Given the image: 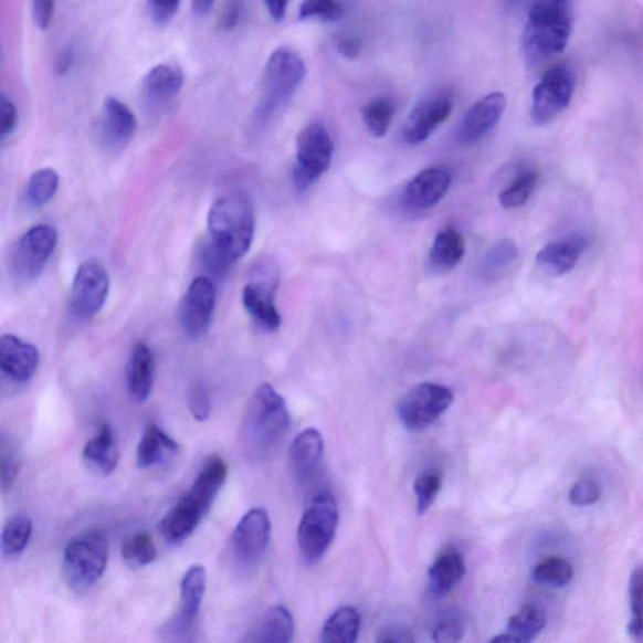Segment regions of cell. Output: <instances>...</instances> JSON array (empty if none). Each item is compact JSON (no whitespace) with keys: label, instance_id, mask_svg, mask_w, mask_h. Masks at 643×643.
Returning <instances> with one entry per match:
<instances>
[{"label":"cell","instance_id":"52a82bcc","mask_svg":"<svg viewBox=\"0 0 643 643\" xmlns=\"http://www.w3.org/2000/svg\"><path fill=\"white\" fill-rule=\"evenodd\" d=\"M339 521L335 495L320 492L308 505L298 527L299 554L305 563L315 565L326 556L336 537Z\"/></svg>","mask_w":643,"mask_h":643},{"label":"cell","instance_id":"f1b7e54d","mask_svg":"<svg viewBox=\"0 0 643 643\" xmlns=\"http://www.w3.org/2000/svg\"><path fill=\"white\" fill-rule=\"evenodd\" d=\"M294 620L284 605H273L263 615L253 636V643H292Z\"/></svg>","mask_w":643,"mask_h":643},{"label":"cell","instance_id":"836d02e7","mask_svg":"<svg viewBox=\"0 0 643 643\" xmlns=\"http://www.w3.org/2000/svg\"><path fill=\"white\" fill-rule=\"evenodd\" d=\"M518 259V245L512 239H503L485 253L481 263L482 277L486 281L500 278Z\"/></svg>","mask_w":643,"mask_h":643},{"label":"cell","instance_id":"7402d4cb","mask_svg":"<svg viewBox=\"0 0 643 643\" xmlns=\"http://www.w3.org/2000/svg\"><path fill=\"white\" fill-rule=\"evenodd\" d=\"M137 119L122 101L108 97L101 117V137L112 149H119L131 139L136 131Z\"/></svg>","mask_w":643,"mask_h":643},{"label":"cell","instance_id":"603a6c76","mask_svg":"<svg viewBox=\"0 0 643 643\" xmlns=\"http://www.w3.org/2000/svg\"><path fill=\"white\" fill-rule=\"evenodd\" d=\"M155 362L149 346L137 342L128 358L126 369L127 389L137 402L149 400L154 388Z\"/></svg>","mask_w":643,"mask_h":643},{"label":"cell","instance_id":"f6af8a7d","mask_svg":"<svg viewBox=\"0 0 643 643\" xmlns=\"http://www.w3.org/2000/svg\"><path fill=\"white\" fill-rule=\"evenodd\" d=\"M601 497V485L593 479H588V477L575 483L569 491V502L576 507H590V505L600 502Z\"/></svg>","mask_w":643,"mask_h":643},{"label":"cell","instance_id":"277c9868","mask_svg":"<svg viewBox=\"0 0 643 643\" xmlns=\"http://www.w3.org/2000/svg\"><path fill=\"white\" fill-rule=\"evenodd\" d=\"M306 77V64L301 54L287 45L275 50L266 62L262 95L254 118L259 125H268L278 117Z\"/></svg>","mask_w":643,"mask_h":643},{"label":"cell","instance_id":"7c38bea8","mask_svg":"<svg viewBox=\"0 0 643 643\" xmlns=\"http://www.w3.org/2000/svg\"><path fill=\"white\" fill-rule=\"evenodd\" d=\"M109 292L108 273L98 261L82 263L73 278L70 309L80 318H92L105 306Z\"/></svg>","mask_w":643,"mask_h":643},{"label":"cell","instance_id":"ab89813d","mask_svg":"<svg viewBox=\"0 0 643 643\" xmlns=\"http://www.w3.org/2000/svg\"><path fill=\"white\" fill-rule=\"evenodd\" d=\"M630 604L632 619L629 635L633 643H643V566L635 569L631 576Z\"/></svg>","mask_w":643,"mask_h":643},{"label":"cell","instance_id":"7bdbcfd3","mask_svg":"<svg viewBox=\"0 0 643 643\" xmlns=\"http://www.w3.org/2000/svg\"><path fill=\"white\" fill-rule=\"evenodd\" d=\"M344 13L342 4L333 2V0H307L299 7V20L337 22L341 20Z\"/></svg>","mask_w":643,"mask_h":643},{"label":"cell","instance_id":"d6986e66","mask_svg":"<svg viewBox=\"0 0 643 643\" xmlns=\"http://www.w3.org/2000/svg\"><path fill=\"white\" fill-rule=\"evenodd\" d=\"M588 244L590 241L582 234H571L549 243L537 254L538 268L550 277H562L576 268Z\"/></svg>","mask_w":643,"mask_h":643},{"label":"cell","instance_id":"d4e9b609","mask_svg":"<svg viewBox=\"0 0 643 643\" xmlns=\"http://www.w3.org/2000/svg\"><path fill=\"white\" fill-rule=\"evenodd\" d=\"M84 461L95 473L112 475L119 462V452L114 429L108 424L98 428L84 449Z\"/></svg>","mask_w":643,"mask_h":643},{"label":"cell","instance_id":"8992f818","mask_svg":"<svg viewBox=\"0 0 643 643\" xmlns=\"http://www.w3.org/2000/svg\"><path fill=\"white\" fill-rule=\"evenodd\" d=\"M107 563L108 540L105 533L97 529L81 533L64 549V580L73 591H86L103 578Z\"/></svg>","mask_w":643,"mask_h":643},{"label":"cell","instance_id":"bcb514c9","mask_svg":"<svg viewBox=\"0 0 643 643\" xmlns=\"http://www.w3.org/2000/svg\"><path fill=\"white\" fill-rule=\"evenodd\" d=\"M188 405L191 415L198 421H207L211 413V401L208 388L203 381L191 384L188 394Z\"/></svg>","mask_w":643,"mask_h":643},{"label":"cell","instance_id":"ffe728a7","mask_svg":"<svg viewBox=\"0 0 643 643\" xmlns=\"http://www.w3.org/2000/svg\"><path fill=\"white\" fill-rule=\"evenodd\" d=\"M324 438L316 429H306L294 439L289 452L293 475L299 483H306L314 477L324 461Z\"/></svg>","mask_w":643,"mask_h":643},{"label":"cell","instance_id":"8fae6325","mask_svg":"<svg viewBox=\"0 0 643 643\" xmlns=\"http://www.w3.org/2000/svg\"><path fill=\"white\" fill-rule=\"evenodd\" d=\"M59 243L56 229L36 225L30 229L13 247L11 265L18 280L39 278Z\"/></svg>","mask_w":643,"mask_h":643},{"label":"cell","instance_id":"681fc988","mask_svg":"<svg viewBox=\"0 0 643 643\" xmlns=\"http://www.w3.org/2000/svg\"><path fill=\"white\" fill-rule=\"evenodd\" d=\"M18 124V109L12 99L0 96V135L2 139L14 131Z\"/></svg>","mask_w":643,"mask_h":643},{"label":"cell","instance_id":"f546056e","mask_svg":"<svg viewBox=\"0 0 643 643\" xmlns=\"http://www.w3.org/2000/svg\"><path fill=\"white\" fill-rule=\"evenodd\" d=\"M360 630V613L351 605H344L329 615L322 630L320 643H357Z\"/></svg>","mask_w":643,"mask_h":643},{"label":"cell","instance_id":"680465c9","mask_svg":"<svg viewBox=\"0 0 643 643\" xmlns=\"http://www.w3.org/2000/svg\"><path fill=\"white\" fill-rule=\"evenodd\" d=\"M489 643H520L516 637L504 633V635L495 636Z\"/></svg>","mask_w":643,"mask_h":643},{"label":"cell","instance_id":"6da1fadb","mask_svg":"<svg viewBox=\"0 0 643 643\" xmlns=\"http://www.w3.org/2000/svg\"><path fill=\"white\" fill-rule=\"evenodd\" d=\"M291 428L286 400L270 383L254 391L243 413L241 445L252 462H264L277 452Z\"/></svg>","mask_w":643,"mask_h":643},{"label":"cell","instance_id":"4dcf8cb0","mask_svg":"<svg viewBox=\"0 0 643 643\" xmlns=\"http://www.w3.org/2000/svg\"><path fill=\"white\" fill-rule=\"evenodd\" d=\"M207 591V571L203 566L196 565L183 575L180 584L181 619L186 622L194 620L203 603Z\"/></svg>","mask_w":643,"mask_h":643},{"label":"cell","instance_id":"e575fe53","mask_svg":"<svg viewBox=\"0 0 643 643\" xmlns=\"http://www.w3.org/2000/svg\"><path fill=\"white\" fill-rule=\"evenodd\" d=\"M397 114L392 101L384 97L371 99L361 108L362 122L376 139H382L388 135L392 119Z\"/></svg>","mask_w":643,"mask_h":643},{"label":"cell","instance_id":"5bb4252c","mask_svg":"<svg viewBox=\"0 0 643 643\" xmlns=\"http://www.w3.org/2000/svg\"><path fill=\"white\" fill-rule=\"evenodd\" d=\"M272 536V525L268 512L254 508L239 520L234 529L232 545L233 554L239 563L251 568L264 558Z\"/></svg>","mask_w":643,"mask_h":643},{"label":"cell","instance_id":"c3c4849f","mask_svg":"<svg viewBox=\"0 0 643 643\" xmlns=\"http://www.w3.org/2000/svg\"><path fill=\"white\" fill-rule=\"evenodd\" d=\"M375 643H417L413 633L399 623L388 624L379 631Z\"/></svg>","mask_w":643,"mask_h":643},{"label":"cell","instance_id":"f907efd6","mask_svg":"<svg viewBox=\"0 0 643 643\" xmlns=\"http://www.w3.org/2000/svg\"><path fill=\"white\" fill-rule=\"evenodd\" d=\"M147 8H149L152 22L158 25H165L177 14L179 2H176V0H170V2H149Z\"/></svg>","mask_w":643,"mask_h":643},{"label":"cell","instance_id":"3957f363","mask_svg":"<svg viewBox=\"0 0 643 643\" xmlns=\"http://www.w3.org/2000/svg\"><path fill=\"white\" fill-rule=\"evenodd\" d=\"M209 241L229 261L236 263L251 250L255 218L251 199L231 192L218 199L208 215Z\"/></svg>","mask_w":643,"mask_h":643},{"label":"cell","instance_id":"2e32d148","mask_svg":"<svg viewBox=\"0 0 643 643\" xmlns=\"http://www.w3.org/2000/svg\"><path fill=\"white\" fill-rule=\"evenodd\" d=\"M505 108H507V98L500 92H493L476 101L463 118L458 139L464 144L482 140L499 124Z\"/></svg>","mask_w":643,"mask_h":643},{"label":"cell","instance_id":"db71d44e","mask_svg":"<svg viewBox=\"0 0 643 643\" xmlns=\"http://www.w3.org/2000/svg\"><path fill=\"white\" fill-rule=\"evenodd\" d=\"M337 51L344 59L355 61L360 57L362 42L357 36H345V39L338 42Z\"/></svg>","mask_w":643,"mask_h":643},{"label":"cell","instance_id":"4316f807","mask_svg":"<svg viewBox=\"0 0 643 643\" xmlns=\"http://www.w3.org/2000/svg\"><path fill=\"white\" fill-rule=\"evenodd\" d=\"M183 84V73L172 64H159L144 78V95L154 105L168 103L179 94Z\"/></svg>","mask_w":643,"mask_h":643},{"label":"cell","instance_id":"b9f144b4","mask_svg":"<svg viewBox=\"0 0 643 643\" xmlns=\"http://www.w3.org/2000/svg\"><path fill=\"white\" fill-rule=\"evenodd\" d=\"M441 486H443V477L438 472H424L417 477L413 492H415L417 509L420 516L433 507Z\"/></svg>","mask_w":643,"mask_h":643},{"label":"cell","instance_id":"f35d334b","mask_svg":"<svg viewBox=\"0 0 643 643\" xmlns=\"http://www.w3.org/2000/svg\"><path fill=\"white\" fill-rule=\"evenodd\" d=\"M59 176L53 169H41L35 171L27 186V200L33 207H42L56 194L59 188Z\"/></svg>","mask_w":643,"mask_h":643},{"label":"cell","instance_id":"60d3db41","mask_svg":"<svg viewBox=\"0 0 643 643\" xmlns=\"http://www.w3.org/2000/svg\"><path fill=\"white\" fill-rule=\"evenodd\" d=\"M466 622L462 613L450 610L440 615L431 637L434 643H461L465 636Z\"/></svg>","mask_w":643,"mask_h":643},{"label":"cell","instance_id":"74e56055","mask_svg":"<svg viewBox=\"0 0 643 643\" xmlns=\"http://www.w3.org/2000/svg\"><path fill=\"white\" fill-rule=\"evenodd\" d=\"M575 569L565 558H549L531 571V580L539 584L565 587L572 581Z\"/></svg>","mask_w":643,"mask_h":643},{"label":"cell","instance_id":"44dd1931","mask_svg":"<svg viewBox=\"0 0 643 643\" xmlns=\"http://www.w3.org/2000/svg\"><path fill=\"white\" fill-rule=\"evenodd\" d=\"M277 284L252 281L243 289V305L255 324L268 333L277 330L282 325V317L275 306L274 294Z\"/></svg>","mask_w":643,"mask_h":643},{"label":"cell","instance_id":"1f68e13d","mask_svg":"<svg viewBox=\"0 0 643 643\" xmlns=\"http://www.w3.org/2000/svg\"><path fill=\"white\" fill-rule=\"evenodd\" d=\"M547 624V614L537 604H526L510 618L508 633L520 643L535 641Z\"/></svg>","mask_w":643,"mask_h":643},{"label":"cell","instance_id":"ac0fdd59","mask_svg":"<svg viewBox=\"0 0 643 643\" xmlns=\"http://www.w3.org/2000/svg\"><path fill=\"white\" fill-rule=\"evenodd\" d=\"M40 352L30 342L15 335L0 338V370L18 383L29 382L39 369Z\"/></svg>","mask_w":643,"mask_h":643},{"label":"cell","instance_id":"5b68a950","mask_svg":"<svg viewBox=\"0 0 643 643\" xmlns=\"http://www.w3.org/2000/svg\"><path fill=\"white\" fill-rule=\"evenodd\" d=\"M573 29L572 7L563 0H545L531 6L525 31V49L533 60L562 53Z\"/></svg>","mask_w":643,"mask_h":643},{"label":"cell","instance_id":"8d00e7d4","mask_svg":"<svg viewBox=\"0 0 643 643\" xmlns=\"http://www.w3.org/2000/svg\"><path fill=\"white\" fill-rule=\"evenodd\" d=\"M156 556L158 550L147 533H136L124 541L123 558L128 567L144 568L151 565Z\"/></svg>","mask_w":643,"mask_h":643},{"label":"cell","instance_id":"83f0119b","mask_svg":"<svg viewBox=\"0 0 643 643\" xmlns=\"http://www.w3.org/2000/svg\"><path fill=\"white\" fill-rule=\"evenodd\" d=\"M465 255V241L453 228H446L438 233L429 254L430 270L435 273L453 271Z\"/></svg>","mask_w":643,"mask_h":643},{"label":"cell","instance_id":"cb8c5ba5","mask_svg":"<svg viewBox=\"0 0 643 643\" xmlns=\"http://www.w3.org/2000/svg\"><path fill=\"white\" fill-rule=\"evenodd\" d=\"M466 573L464 557L455 549L441 552L429 569V590L435 597H444L462 582Z\"/></svg>","mask_w":643,"mask_h":643},{"label":"cell","instance_id":"e0dca14e","mask_svg":"<svg viewBox=\"0 0 643 643\" xmlns=\"http://www.w3.org/2000/svg\"><path fill=\"white\" fill-rule=\"evenodd\" d=\"M452 173L443 168L422 170L403 190V203L412 210L424 211L436 207L452 186Z\"/></svg>","mask_w":643,"mask_h":643},{"label":"cell","instance_id":"ee69618b","mask_svg":"<svg viewBox=\"0 0 643 643\" xmlns=\"http://www.w3.org/2000/svg\"><path fill=\"white\" fill-rule=\"evenodd\" d=\"M199 260L207 272L215 278H224L235 264L220 253L213 243L208 241L200 247Z\"/></svg>","mask_w":643,"mask_h":643},{"label":"cell","instance_id":"9a60e30c","mask_svg":"<svg viewBox=\"0 0 643 643\" xmlns=\"http://www.w3.org/2000/svg\"><path fill=\"white\" fill-rule=\"evenodd\" d=\"M453 97L447 92H434L419 101L408 117L403 139L409 145L425 143L453 113Z\"/></svg>","mask_w":643,"mask_h":643},{"label":"cell","instance_id":"f5cc1de1","mask_svg":"<svg viewBox=\"0 0 643 643\" xmlns=\"http://www.w3.org/2000/svg\"><path fill=\"white\" fill-rule=\"evenodd\" d=\"M54 3L50 0H35L33 3V20L39 29L44 31L51 23Z\"/></svg>","mask_w":643,"mask_h":643},{"label":"cell","instance_id":"816d5d0a","mask_svg":"<svg viewBox=\"0 0 643 643\" xmlns=\"http://www.w3.org/2000/svg\"><path fill=\"white\" fill-rule=\"evenodd\" d=\"M241 20V4L238 2H229L220 13L218 21V29L223 32H229L235 29Z\"/></svg>","mask_w":643,"mask_h":643},{"label":"cell","instance_id":"484cf974","mask_svg":"<svg viewBox=\"0 0 643 643\" xmlns=\"http://www.w3.org/2000/svg\"><path fill=\"white\" fill-rule=\"evenodd\" d=\"M179 452V444L165 431L156 425L146 426L139 447H137V465L154 467L168 463Z\"/></svg>","mask_w":643,"mask_h":643},{"label":"cell","instance_id":"d6a6232c","mask_svg":"<svg viewBox=\"0 0 643 643\" xmlns=\"http://www.w3.org/2000/svg\"><path fill=\"white\" fill-rule=\"evenodd\" d=\"M33 535V521L25 514H17L6 523L2 533V554L6 559L21 557Z\"/></svg>","mask_w":643,"mask_h":643},{"label":"cell","instance_id":"11a10c76","mask_svg":"<svg viewBox=\"0 0 643 643\" xmlns=\"http://www.w3.org/2000/svg\"><path fill=\"white\" fill-rule=\"evenodd\" d=\"M268 12L274 21L282 22L287 14V2H265Z\"/></svg>","mask_w":643,"mask_h":643},{"label":"cell","instance_id":"6f0895ef","mask_svg":"<svg viewBox=\"0 0 643 643\" xmlns=\"http://www.w3.org/2000/svg\"><path fill=\"white\" fill-rule=\"evenodd\" d=\"M192 13L197 17H204L213 11L214 2H210V0H197V2L192 3Z\"/></svg>","mask_w":643,"mask_h":643},{"label":"cell","instance_id":"ba28073f","mask_svg":"<svg viewBox=\"0 0 643 643\" xmlns=\"http://www.w3.org/2000/svg\"><path fill=\"white\" fill-rule=\"evenodd\" d=\"M335 145L327 128L310 124L297 137L296 167L293 169L294 187L305 192L326 173L333 164Z\"/></svg>","mask_w":643,"mask_h":643},{"label":"cell","instance_id":"30bf717a","mask_svg":"<svg viewBox=\"0 0 643 643\" xmlns=\"http://www.w3.org/2000/svg\"><path fill=\"white\" fill-rule=\"evenodd\" d=\"M575 78L571 70L556 66L548 70L533 89L530 117L539 126L555 122L565 112L573 96Z\"/></svg>","mask_w":643,"mask_h":643},{"label":"cell","instance_id":"4fadbf2b","mask_svg":"<svg viewBox=\"0 0 643 643\" xmlns=\"http://www.w3.org/2000/svg\"><path fill=\"white\" fill-rule=\"evenodd\" d=\"M215 305L214 281L199 275L190 283L180 303V325L189 338L200 339L208 334Z\"/></svg>","mask_w":643,"mask_h":643},{"label":"cell","instance_id":"9f6ffc18","mask_svg":"<svg viewBox=\"0 0 643 643\" xmlns=\"http://www.w3.org/2000/svg\"><path fill=\"white\" fill-rule=\"evenodd\" d=\"M73 63V52L72 50H63L60 53V56L56 61V70L59 73H61V75H63V73H66L70 67L72 66Z\"/></svg>","mask_w":643,"mask_h":643},{"label":"cell","instance_id":"7a4b0ae2","mask_svg":"<svg viewBox=\"0 0 643 643\" xmlns=\"http://www.w3.org/2000/svg\"><path fill=\"white\" fill-rule=\"evenodd\" d=\"M228 477L223 457L209 456L194 484L161 519L159 529L170 545L188 540L213 505Z\"/></svg>","mask_w":643,"mask_h":643},{"label":"cell","instance_id":"d590c367","mask_svg":"<svg viewBox=\"0 0 643 643\" xmlns=\"http://www.w3.org/2000/svg\"><path fill=\"white\" fill-rule=\"evenodd\" d=\"M538 186V173L536 170H521L505 188L499 196V203L504 209H516L527 204V201Z\"/></svg>","mask_w":643,"mask_h":643},{"label":"cell","instance_id":"7dc6e473","mask_svg":"<svg viewBox=\"0 0 643 643\" xmlns=\"http://www.w3.org/2000/svg\"><path fill=\"white\" fill-rule=\"evenodd\" d=\"M0 461H2V486L3 491L7 492L11 489L17 474L20 472V454H18L12 441H8L6 438L2 439Z\"/></svg>","mask_w":643,"mask_h":643},{"label":"cell","instance_id":"9c48e42d","mask_svg":"<svg viewBox=\"0 0 643 643\" xmlns=\"http://www.w3.org/2000/svg\"><path fill=\"white\" fill-rule=\"evenodd\" d=\"M454 393L444 384L424 382L413 386L398 403L401 424L412 433H420L435 422L453 405Z\"/></svg>","mask_w":643,"mask_h":643}]
</instances>
